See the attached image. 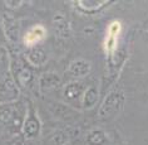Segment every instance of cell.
Segmentation results:
<instances>
[{
	"label": "cell",
	"mask_w": 148,
	"mask_h": 145,
	"mask_svg": "<svg viewBox=\"0 0 148 145\" xmlns=\"http://www.w3.org/2000/svg\"><path fill=\"white\" fill-rule=\"evenodd\" d=\"M125 101L124 92L122 90H113L110 91L106 99L103 100L101 109H99V119L101 120H108V119L113 117L116 114L123 109Z\"/></svg>",
	"instance_id": "6da1fadb"
},
{
	"label": "cell",
	"mask_w": 148,
	"mask_h": 145,
	"mask_svg": "<svg viewBox=\"0 0 148 145\" xmlns=\"http://www.w3.org/2000/svg\"><path fill=\"white\" fill-rule=\"evenodd\" d=\"M121 31H122V24L118 20H114L108 25L107 34H106V38H104V51L109 57L113 56L114 52L117 49L118 37L121 34Z\"/></svg>",
	"instance_id": "7a4b0ae2"
},
{
	"label": "cell",
	"mask_w": 148,
	"mask_h": 145,
	"mask_svg": "<svg viewBox=\"0 0 148 145\" xmlns=\"http://www.w3.org/2000/svg\"><path fill=\"white\" fill-rule=\"evenodd\" d=\"M51 24H53L54 32H55V34H57L58 38L68 39V38L72 37V28H70V23L65 18V15H63V14H60V13L55 14L53 20H51Z\"/></svg>",
	"instance_id": "3957f363"
},
{
	"label": "cell",
	"mask_w": 148,
	"mask_h": 145,
	"mask_svg": "<svg viewBox=\"0 0 148 145\" xmlns=\"http://www.w3.org/2000/svg\"><path fill=\"white\" fill-rule=\"evenodd\" d=\"M109 4L110 1L108 0H78V1H74V5L77 6V9L84 14L98 13Z\"/></svg>",
	"instance_id": "277c9868"
},
{
	"label": "cell",
	"mask_w": 148,
	"mask_h": 145,
	"mask_svg": "<svg viewBox=\"0 0 148 145\" xmlns=\"http://www.w3.org/2000/svg\"><path fill=\"white\" fill-rule=\"evenodd\" d=\"M45 37H47L45 28H44L43 25H34L32 29H29L24 34L23 40H24L25 46L32 47V46L38 44L39 42H42V40H44Z\"/></svg>",
	"instance_id": "5b68a950"
},
{
	"label": "cell",
	"mask_w": 148,
	"mask_h": 145,
	"mask_svg": "<svg viewBox=\"0 0 148 145\" xmlns=\"http://www.w3.org/2000/svg\"><path fill=\"white\" fill-rule=\"evenodd\" d=\"M40 130V122L38 120V117L35 115H29V116L25 119L24 125L21 128V131H23V135L25 139H35L39 134Z\"/></svg>",
	"instance_id": "8992f818"
},
{
	"label": "cell",
	"mask_w": 148,
	"mask_h": 145,
	"mask_svg": "<svg viewBox=\"0 0 148 145\" xmlns=\"http://www.w3.org/2000/svg\"><path fill=\"white\" fill-rule=\"evenodd\" d=\"M19 96V90L12 78H5L0 83V101H10Z\"/></svg>",
	"instance_id": "52a82bcc"
},
{
	"label": "cell",
	"mask_w": 148,
	"mask_h": 145,
	"mask_svg": "<svg viewBox=\"0 0 148 145\" xmlns=\"http://www.w3.org/2000/svg\"><path fill=\"white\" fill-rule=\"evenodd\" d=\"M90 72V63L86 61V59H75L70 63L68 73L69 76L74 77V78H82L86 77L88 73Z\"/></svg>",
	"instance_id": "ba28073f"
},
{
	"label": "cell",
	"mask_w": 148,
	"mask_h": 145,
	"mask_svg": "<svg viewBox=\"0 0 148 145\" xmlns=\"http://www.w3.org/2000/svg\"><path fill=\"white\" fill-rule=\"evenodd\" d=\"M3 27H4L6 37L13 42H16L18 37H19V28H18L16 20L8 14H4L3 15Z\"/></svg>",
	"instance_id": "9c48e42d"
},
{
	"label": "cell",
	"mask_w": 148,
	"mask_h": 145,
	"mask_svg": "<svg viewBox=\"0 0 148 145\" xmlns=\"http://www.w3.org/2000/svg\"><path fill=\"white\" fill-rule=\"evenodd\" d=\"M40 90L43 92H48L51 90H55L60 86V78L55 73H44L40 77Z\"/></svg>",
	"instance_id": "30bf717a"
},
{
	"label": "cell",
	"mask_w": 148,
	"mask_h": 145,
	"mask_svg": "<svg viewBox=\"0 0 148 145\" xmlns=\"http://www.w3.org/2000/svg\"><path fill=\"white\" fill-rule=\"evenodd\" d=\"M98 97H99V92H98L97 86H90L89 88H87L83 95V100H82L83 109H86V110L93 109L98 101Z\"/></svg>",
	"instance_id": "8fae6325"
},
{
	"label": "cell",
	"mask_w": 148,
	"mask_h": 145,
	"mask_svg": "<svg viewBox=\"0 0 148 145\" xmlns=\"http://www.w3.org/2000/svg\"><path fill=\"white\" fill-rule=\"evenodd\" d=\"M86 141L88 145H104L107 143V136L103 130L94 129L88 133Z\"/></svg>",
	"instance_id": "7c38bea8"
},
{
	"label": "cell",
	"mask_w": 148,
	"mask_h": 145,
	"mask_svg": "<svg viewBox=\"0 0 148 145\" xmlns=\"http://www.w3.org/2000/svg\"><path fill=\"white\" fill-rule=\"evenodd\" d=\"M28 61L32 63L33 66L39 67L47 62V54L42 48H34L28 53Z\"/></svg>",
	"instance_id": "4fadbf2b"
},
{
	"label": "cell",
	"mask_w": 148,
	"mask_h": 145,
	"mask_svg": "<svg viewBox=\"0 0 148 145\" xmlns=\"http://www.w3.org/2000/svg\"><path fill=\"white\" fill-rule=\"evenodd\" d=\"M83 92V85L80 82H70L64 87V91H63V95H64L65 99H78Z\"/></svg>",
	"instance_id": "5bb4252c"
},
{
	"label": "cell",
	"mask_w": 148,
	"mask_h": 145,
	"mask_svg": "<svg viewBox=\"0 0 148 145\" xmlns=\"http://www.w3.org/2000/svg\"><path fill=\"white\" fill-rule=\"evenodd\" d=\"M70 136L65 131H55L50 136V145H65L69 141Z\"/></svg>",
	"instance_id": "9a60e30c"
},
{
	"label": "cell",
	"mask_w": 148,
	"mask_h": 145,
	"mask_svg": "<svg viewBox=\"0 0 148 145\" xmlns=\"http://www.w3.org/2000/svg\"><path fill=\"white\" fill-rule=\"evenodd\" d=\"M32 77H33L32 71L29 69V68H23L19 72V76H18V78H19V82H20L21 86L25 87L32 81Z\"/></svg>",
	"instance_id": "2e32d148"
},
{
	"label": "cell",
	"mask_w": 148,
	"mask_h": 145,
	"mask_svg": "<svg viewBox=\"0 0 148 145\" xmlns=\"http://www.w3.org/2000/svg\"><path fill=\"white\" fill-rule=\"evenodd\" d=\"M12 119H13V110H10V107L0 109V122L1 124H6Z\"/></svg>",
	"instance_id": "e0dca14e"
},
{
	"label": "cell",
	"mask_w": 148,
	"mask_h": 145,
	"mask_svg": "<svg viewBox=\"0 0 148 145\" xmlns=\"http://www.w3.org/2000/svg\"><path fill=\"white\" fill-rule=\"evenodd\" d=\"M4 4L6 6H9V9H16L23 4V1H19V0H12V1H4Z\"/></svg>",
	"instance_id": "ac0fdd59"
},
{
	"label": "cell",
	"mask_w": 148,
	"mask_h": 145,
	"mask_svg": "<svg viewBox=\"0 0 148 145\" xmlns=\"http://www.w3.org/2000/svg\"><path fill=\"white\" fill-rule=\"evenodd\" d=\"M146 31L148 32V22H147V23H146Z\"/></svg>",
	"instance_id": "d6986e66"
}]
</instances>
